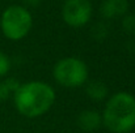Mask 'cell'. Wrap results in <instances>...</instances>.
Instances as JSON below:
<instances>
[{"label": "cell", "mask_w": 135, "mask_h": 133, "mask_svg": "<svg viewBox=\"0 0 135 133\" xmlns=\"http://www.w3.org/2000/svg\"><path fill=\"white\" fill-rule=\"evenodd\" d=\"M56 99L55 90L44 81H29L21 84L13 93V104L17 112L25 118L34 119L47 114Z\"/></svg>", "instance_id": "6da1fadb"}, {"label": "cell", "mask_w": 135, "mask_h": 133, "mask_svg": "<svg viewBox=\"0 0 135 133\" xmlns=\"http://www.w3.org/2000/svg\"><path fill=\"white\" fill-rule=\"evenodd\" d=\"M102 124L112 133H129L135 128V97L118 91L108 98L101 114Z\"/></svg>", "instance_id": "7a4b0ae2"}, {"label": "cell", "mask_w": 135, "mask_h": 133, "mask_svg": "<svg viewBox=\"0 0 135 133\" xmlns=\"http://www.w3.org/2000/svg\"><path fill=\"white\" fill-rule=\"evenodd\" d=\"M33 28V16L30 10L20 4H12L7 7L0 16V30L3 35L17 42L24 39Z\"/></svg>", "instance_id": "3957f363"}, {"label": "cell", "mask_w": 135, "mask_h": 133, "mask_svg": "<svg viewBox=\"0 0 135 133\" xmlns=\"http://www.w3.org/2000/svg\"><path fill=\"white\" fill-rule=\"evenodd\" d=\"M87 64L75 56H67L58 60L52 68V77L60 86L80 88L88 81Z\"/></svg>", "instance_id": "277c9868"}, {"label": "cell", "mask_w": 135, "mask_h": 133, "mask_svg": "<svg viewBox=\"0 0 135 133\" xmlns=\"http://www.w3.org/2000/svg\"><path fill=\"white\" fill-rule=\"evenodd\" d=\"M93 13L90 0H64L62 7V18L70 28H83L89 24Z\"/></svg>", "instance_id": "5b68a950"}, {"label": "cell", "mask_w": 135, "mask_h": 133, "mask_svg": "<svg viewBox=\"0 0 135 133\" xmlns=\"http://www.w3.org/2000/svg\"><path fill=\"white\" fill-rule=\"evenodd\" d=\"M127 12L129 0H104L100 5V13L106 20L123 17Z\"/></svg>", "instance_id": "8992f818"}, {"label": "cell", "mask_w": 135, "mask_h": 133, "mask_svg": "<svg viewBox=\"0 0 135 133\" xmlns=\"http://www.w3.org/2000/svg\"><path fill=\"white\" fill-rule=\"evenodd\" d=\"M78 125L84 132H93L98 129L102 124L101 114L96 110H84L78 116Z\"/></svg>", "instance_id": "52a82bcc"}, {"label": "cell", "mask_w": 135, "mask_h": 133, "mask_svg": "<svg viewBox=\"0 0 135 133\" xmlns=\"http://www.w3.org/2000/svg\"><path fill=\"white\" fill-rule=\"evenodd\" d=\"M85 94L87 97L90 98L92 100H96V102H101V100H105L109 95V89L105 85V82L100 81V80H93L89 81L87 84V88H85Z\"/></svg>", "instance_id": "ba28073f"}, {"label": "cell", "mask_w": 135, "mask_h": 133, "mask_svg": "<svg viewBox=\"0 0 135 133\" xmlns=\"http://www.w3.org/2000/svg\"><path fill=\"white\" fill-rule=\"evenodd\" d=\"M90 34L96 41H104L108 37V26L104 22H97L96 25H93Z\"/></svg>", "instance_id": "9c48e42d"}, {"label": "cell", "mask_w": 135, "mask_h": 133, "mask_svg": "<svg viewBox=\"0 0 135 133\" xmlns=\"http://www.w3.org/2000/svg\"><path fill=\"white\" fill-rule=\"evenodd\" d=\"M122 29L127 34L135 35V14H125L122 17Z\"/></svg>", "instance_id": "30bf717a"}, {"label": "cell", "mask_w": 135, "mask_h": 133, "mask_svg": "<svg viewBox=\"0 0 135 133\" xmlns=\"http://www.w3.org/2000/svg\"><path fill=\"white\" fill-rule=\"evenodd\" d=\"M11 59L7 54L0 51V77H5L11 71Z\"/></svg>", "instance_id": "8fae6325"}, {"label": "cell", "mask_w": 135, "mask_h": 133, "mask_svg": "<svg viewBox=\"0 0 135 133\" xmlns=\"http://www.w3.org/2000/svg\"><path fill=\"white\" fill-rule=\"evenodd\" d=\"M4 84H5V86L8 88L11 94H13L17 89L20 88V85H21L20 81H18L17 78H15V77H8V78H5V80H4Z\"/></svg>", "instance_id": "7c38bea8"}, {"label": "cell", "mask_w": 135, "mask_h": 133, "mask_svg": "<svg viewBox=\"0 0 135 133\" xmlns=\"http://www.w3.org/2000/svg\"><path fill=\"white\" fill-rule=\"evenodd\" d=\"M9 95H11V93H9L8 88L5 86L4 81H0V103L4 102V100H7L9 98Z\"/></svg>", "instance_id": "4fadbf2b"}, {"label": "cell", "mask_w": 135, "mask_h": 133, "mask_svg": "<svg viewBox=\"0 0 135 133\" xmlns=\"http://www.w3.org/2000/svg\"><path fill=\"white\" fill-rule=\"evenodd\" d=\"M22 1H24V7H26L28 9L29 8H37L42 3V0H22Z\"/></svg>", "instance_id": "5bb4252c"}]
</instances>
